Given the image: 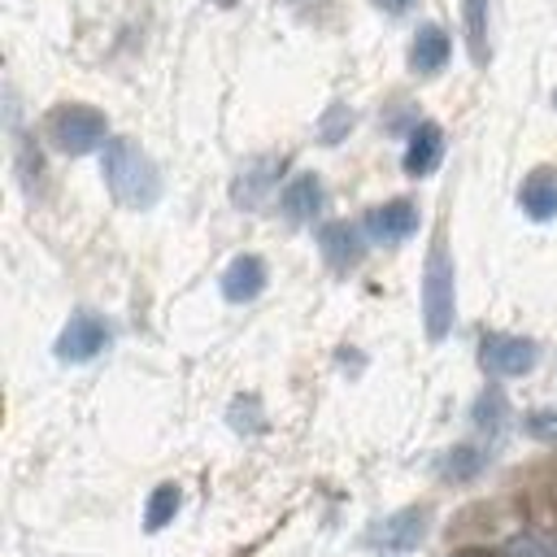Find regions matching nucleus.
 Listing matches in <instances>:
<instances>
[{
    "instance_id": "6ab92c4d",
    "label": "nucleus",
    "mask_w": 557,
    "mask_h": 557,
    "mask_svg": "<svg viewBox=\"0 0 557 557\" xmlns=\"http://www.w3.org/2000/svg\"><path fill=\"white\" fill-rule=\"evenodd\" d=\"M500 557H557V540H553V535L522 531V535H513V540L500 548Z\"/></svg>"
},
{
    "instance_id": "9b49d317",
    "label": "nucleus",
    "mask_w": 557,
    "mask_h": 557,
    "mask_svg": "<svg viewBox=\"0 0 557 557\" xmlns=\"http://www.w3.org/2000/svg\"><path fill=\"white\" fill-rule=\"evenodd\" d=\"M444 157V131L435 122H413V135H409V148H405V174L422 178L440 165Z\"/></svg>"
},
{
    "instance_id": "4be33fe9",
    "label": "nucleus",
    "mask_w": 557,
    "mask_h": 557,
    "mask_svg": "<svg viewBox=\"0 0 557 557\" xmlns=\"http://www.w3.org/2000/svg\"><path fill=\"white\" fill-rule=\"evenodd\" d=\"M527 435L531 440H540V444H557V409H535V413H527Z\"/></svg>"
},
{
    "instance_id": "f3484780",
    "label": "nucleus",
    "mask_w": 557,
    "mask_h": 557,
    "mask_svg": "<svg viewBox=\"0 0 557 557\" xmlns=\"http://www.w3.org/2000/svg\"><path fill=\"white\" fill-rule=\"evenodd\" d=\"M178 500H183V492L174 487V483H161L152 496H148V513H144V531H161L174 513H178Z\"/></svg>"
},
{
    "instance_id": "39448f33",
    "label": "nucleus",
    "mask_w": 557,
    "mask_h": 557,
    "mask_svg": "<svg viewBox=\"0 0 557 557\" xmlns=\"http://www.w3.org/2000/svg\"><path fill=\"white\" fill-rule=\"evenodd\" d=\"M535 357H540L535 339H522V335H483V344H479V361H483V370L496 374V379H518V374H527V370L535 366Z\"/></svg>"
},
{
    "instance_id": "20e7f679",
    "label": "nucleus",
    "mask_w": 557,
    "mask_h": 557,
    "mask_svg": "<svg viewBox=\"0 0 557 557\" xmlns=\"http://www.w3.org/2000/svg\"><path fill=\"white\" fill-rule=\"evenodd\" d=\"M109 339H113L109 322L83 309V313H74V318L65 322V331L57 335V357L70 361V366H78V361H91L96 352H104Z\"/></svg>"
},
{
    "instance_id": "4468645a",
    "label": "nucleus",
    "mask_w": 557,
    "mask_h": 557,
    "mask_svg": "<svg viewBox=\"0 0 557 557\" xmlns=\"http://www.w3.org/2000/svg\"><path fill=\"white\" fill-rule=\"evenodd\" d=\"M518 200H522L527 218H535V222L557 218V170H535V174H527Z\"/></svg>"
},
{
    "instance_id": "0eeeda50",
    "label": "nucleus",
    "mask_w": 557,
    "mask_h": 557,
    "mask_svg": "<svg viewBox=\"0 0 557 557\" xmlns=\"http://www.w3.org/2000/svg\"><path fill=\"white\" fill-rule=\"evenodd\" d=\"M418 231V209L409 200H387L366 213V235L374 244H405Z\"/></svg>"
},
{
    "instance_id": "6e6552de",
    "label": "nucleus",
    "mask_w": 557,
    "mask_h": 557,
    "mask_svg": "<svg viewBox=\"0 0 557 557\" xmlns=\"http://www.w3.org/2000/svg\"><path fill=\"white\" fill-rule=\"evenodd\" d=\"M322 178L318 174H296L283 191H278V209H283V218L287 222H313L318 213H322Z\"/></svg>"
},
{
    "instance_id": "f257e3e1",
    "label": "nucleus",
    "mask_w": 557,
    "mask_h": 557,
    "mask_svg": "<svg viewBox=\"0 0 557 557\" xmlns=\"http://www.w3.org/2000/svg\"><path fill=\"white\" fill-rule=\"evenodd\" d=\"M104 183H109V196L126 209H152L161 196V174L135 139L104 144Z\"/></svg>"
},
{
    "instance_id": "f03ea898",
    "label": "nucleus",
    "mask_w": 557,
    "mask_h": 557,
    "mask_svg": "<svg viewBox=\"0 0 557 557\" xmlns=\"http://www.w3.org/2000/svg\"><path fill=\"white\" fill-rule=\"evenodd\" d=\"M453 313H457V300H453V261H448L444 239H435L431 252H426V270H422V322H426V335L431 339H444L453 331Z\"/></svg>"
},
{
    "instance_id": "9d476101",
    "label": "nucleus",
    "mask_w": 557,
    "mask_h": 557,
    "mask_svg": "<svg viewBox=\"0 0 557 557\" xmlns=\"http://www.w3.org/2000/svg\"><path fill=\"white\" fill-rule=\"evenodd\" d=\"M261 287H265V261H261V257H252V252L235 257V261L226 265V274H222V296H226L231 305L257 300V296H261Z\"/></svg>"
},
{
    "instance_id": "aec40b11",
    "label": "nucleus",
    "mask_w": 557,
    "mask_h": 557,
    "mask_svg": "<svg viewBox=\"0 0 557 557\" xmlns=\"http://www.w3.org/2000/svg\"><path fill=\"white\" fill-rule=\"evenodd\" d=\"M352 122H357V117H352L348 104H331V109L322 113V122H318V139H322V144H339V139L352 131Z\"/></svg>"
},
{
    "instance_id": "ddd939ff",
    "label": "nucleus",
    "mask_w": 557,
    "mask_h": 557,
    "mask_svg": "<svg viewBox=\"0 0 557 557\" xmlns=\"http://www.w3.org/2000/svg\"><path fill=\"white\" fill-rule=\"evenodd\" d=\"M278 170H283V157H261V161H252V165H248V170L235 178V187H231L235 205H244V209H257V205H261V196L274 187Z\"/></svg>"
},
{
    "instance_id": "7ed1b4c3",
    "label": "nucleus",
    "mask_w": 557,
    "mask_h": 557,
    "mask_svg": "<svg viewBox=\"0 0 557 557\" xmlns=\"http://www.w3.org/2000/svg\"><path fill=\"white\" fill-rule=\"evenodd\" d=\"M104 131H109V122L91 104H61V109L48 113V139L61 152H70V157H83V152L100 148L104 144Z\"/></svg>"
},
{
    "instance_id": "412c9836",
    "label": "nucleus",
    "mask_w": 557,
    "mask_h": 557,
    "mask_svg": "<svg viewBox=\"0 0 557 557\" xmlns=\"http://www.w3.org/2000/svg\"><path fill=\"white\" fill-rule=\"evenodd\" d=\"M231 426L235 431H261L265 426V418H261V405H257V396H239L235 405H231Z\"/></svg>"
},
{
    "instance_id": "1a4fd4ad",
    "label": "nucleus",
    "mask_w": 557,
    "mask_h": 557,
    "mask_svg": "<svg viewBox=\"0 0 557 557\" xmlns=\"http://www.w3.org/2000/svg\"><path fill=\"white\" fill-rule=\"evenodd\" d=\"M318 248H322V257H326V265L331 270H352L357 261H361V252H366V244H361V231L357 226H348V222H326L322 231H318Z\"/></svg>"
},
{
    "instance_id": "dca6fc26",
    "label": "nucleus",
    "mask_w": 557,
    "mask_h": 557,
    "mask_svg": "<svg viewBox=\"0 0 557 557\" xmlns=\"http://www.w3.org/2000/svg\"><path fill=\"white\" fill-rule=\"evenodd\" d=\"M461 13H466L470 57H474V65H483L487 61V0H461Z\"/></svg>"
},
{
    "instance_id": "2eb2a0df",
    "label": "nucleus",
    "mask_w": 557,
    "mask_h": 557,
    "mask_svg": "<svg viewBox=\"0 0 557 557\" xmlns=\"http://www.w3.org/2000/svg\"><path fill=\"white\" fill-rule=\"evenodd\" d=\"M483 461H487V453H483L479 444H457L453 453H444L440 474H444L448 483H466V479H474V474L483 470Z\"/></svg>"
},
{
    "instance_id": "5701e85b",
    "label": "nucleus",
    "mask_w": 557,
    "mask_h": 557,
    "mask_svg": "<svg viewBox=\"0 0 557 557\" xmlns=\"http://www.w3.org/2000/svg\"><path fill=\"white\" fill-rule=\"evenodd\" d=\"M418 0H374V9H383L387 17H400V13H409Z\"/></svg>"
},
{
    "instance_id": "a211bd4d",
    "label": "nucleus",
    "mask_w": 557,
    "mask_h": 557,
    "mask_svg": "<svg viewBox=\"0 0 557 557\" xmlns=\"http://www.w3.org/2000/svg\"><path fill=\"white\" fill-rule=\"evenodd\" d=\"M505 413H509V405H505V396H500L496 387H487V392L474 400V409H470L474 426H479V431H487V435H496V431L505 426Z\"/></svg>"
},
{
    "instance_id": "423d86ee",
    "label": "nucleus",
    "mask_w": 557,
    "mask_h": 557,
    "mask_svg": "<svg viewBox=\"0 0 557 557\" xmlns=\"http://www.w3.org/2000/svg\"><path fill=\"white\" fill-rule=\"evenodd\" d=\"M426 522H431V513H426L422 505H413V509H396L392 518H383V522L370 531V544H374L379 553H409V548L422 544Z\"/></svg>"
},
{
    "instance_id": "f8f14e48",
    "label": "nucleus",
    "mask_w": 557,
    "mask_h": 557,
    "mask_svg": "<svg viewBox=\"0 0 557 557\" xmlns=\"http://www.w3.org/2000/svg\"><path fill=\"white\" fill-rule=\"evenodd\" d=\"M444 61H448V35H444V26H435V22L418 26V35L409 44V70L413 74H435V70H444Z\"/></svg>"
}]
</instances>
